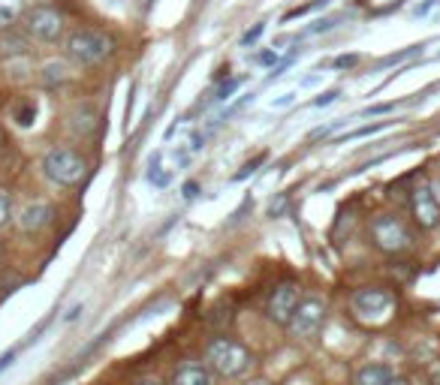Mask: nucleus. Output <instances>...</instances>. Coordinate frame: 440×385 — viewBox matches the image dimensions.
<instances>
[{
  "label": "nucleus",
  "instance_id": "obj_34",
  "mask_svg": "<svg viewBox=\"0 0 440 385\" xmlns=\"http://www.w3.org/2000/svg\"><path fill=\"white\" fill-rule=\"evenodd\" d=\"M82 310H85V307H82V304H76V307H73V310H69V313H67V316H64V319H67V322H76V319H78V313H82Z\"/></svg>",
  "mask_w": 440,
  "mask_h": 385
},
{
  "label": "nucleus",
  "instance_id": "obj_18",
  "mask_svg": "<svg viewBox=\"0 0 440 385\" xmlns=\"http://www.w3.org/2000/svg\"><path fill=\"white\" fill-rule=\"evenodd\" d=\"M329 4V0H311V4H305V6H296V9H289V13L284 15V22H293V18L298 15H308V13H314V9H323Z\"/></svg>",
  "mask_w": 440,
  "mask_h": 385
},
{
  "label": "nucleus",
  "instance_id": "obj_6",
  "mask_svg": "<svg viewBox=\"0 0 440 385\" xmlns=\"http://www.w3.org/2000/svg\"><path fill=\"white\" fill-rule=\"evenodd\" d=\"M326 301L317 298V295H308L298 301V307L293 313V319H289V331L296 334V337H305V340H314L319 331L326 326Z\"/></svg>",
  "mask_w": 440,
  "mask_h": 385
},
{
  "label": "nucleus",
  "instance_id": "obj_37",
  "mask_svg": "<svg viewBox=\"0 0 440 385\" xmlns=\"http://www.w3.org/2000/svg\"><path fill=\"white\" fill-rule=\"evenodd\" d=\"M389 385H410V382H407L404 377H395V379H392V382H389Z\"/></svg>",
  "mask_w": 440,
  "mask_h": 385
},
{
  "label": "nucleus",
  "instance_id": "obj_1",
  "mask_svg": "<svg viewBox=\"0 0 440 385\" xmlns=\"http://www.w3.org/2000/svg\"><path fill=\"white\" fill-rule=\"evenodd\" d=\"M205 361H208V370L217 373V377H224V379H242L245 373L251 370L254 356L238 340L217 337V340L208 343Z\"/></svg>",
  "mask_w": 440,
  "mask_h": 385
},
{
  "label": "nucleus",
  "instance_id": "obj_21",
  "mask_svg": "<svg viewBox=\"0 0 440 385\" xmlns=\"http://www.w3.org/2000/svg\"><path fill=\"white\" fill-rule=\"evenodd\" d=\"M0 46H4V52H9V55H22L25 48H27L25 39H15V36H13V39H4Z\"/></svg>",
  "mask_w": 440,
  "mask_h": 385
},
{
  "label": "nucleus",
  "instance_id": "obj_2",
  "mask_svg": "<svg viewBox=\"0 0 440 385\" xmlns=\"http://www.w3.org/2000/svg\"><path fill=\"white\" fill-rule=\"evenodd\" d=\"M371 241L377 250L389 253V256H398V253H407L413 247V232L404 226L401 217L395 214H377L371 220Z\"/></svg>",
  "mask_w": 440,
  "mask_h": 385
},
{
  "label": "nucleus",
  "instance_id": "obj_39",
  "mask_svg": "<svg viewBox=\"0 0 440 385\" xmlns=\"http://www.w3.org/2000/svg\"><path fill=\"white\" fill-rule=\"evenodd\" d=\"M432 385H440V368L432 373Z\"/></svg>",
  "mask_w": 440,
  "mask_h": 385
},
{
  "label": "nucleus",
  "instance_id": "obj_23",
  "mask_svg": "<svg viewBox=\"0 0 440 385\" xmlns=\"http://www.w3.org/2000/svg\"><path fill=\"white\" fill-rule=\"evenodd\" d=\"M263 160H266V154H259L256 160H251V163H245V166H242V172H238V175H235V181H245L247 175H254V172H256V166L263 163Z\"/></svg>",
  "mask_w": 440,
  "mask_h": 385
},
{
  "label": "nucleus",
  "instance_id": "obj_16",
  "mask_svg": "<svg viewBox=\"0 0 440 385\" xmlns=\"http://www.w3.org/2000/svg\"><path fill=\"white\" fill-rule=\"evenodd\" d=\"M148 181H151L157 190H166L169 184H172V172L160 166V154L151 157V163H148Z\"/></svg>",
  "mask_w": 440,
  "mask_h": 385
},
{
  "label": "nucleus",
  "instance_id": "obj_24",
  "mask_svg": "<svg viewBox=\"0 0 440 385\" xmlns=\"http://www.w3.org/2000/svg\"><path fill=\"white\" fill-rule=\"evenodd\" d=\"M338 97H341V90H326V94H319V97L314 99V106H317V108H323V106H332Z\"/></svg>",
  "mask_w": 440,
  "mask_h": 385
},
{
  "label": "nucleus",
  "instance_id": "obj_33",
  "mask_svg": "<svg viewBox=\"0 0 440 385\" xmlns=\"http://www.w3.org/2000/svg\"><path fill=\"white\" fill-rule=\"evenodd\" d=\"M256 60H259V64H275V60H277V52H263Z\"/></svg>",
  "mask_w": 440,
  "mask_h": 385
},
{
  "label": "nucleus",
  "instance_id": "obj_13",
  "mask_svg": "<svg viewBox=\"0 0 440 385\" xmlns=\"http://www.w3.org/2000/svg\"><path fill=\"white\" fill-rule=\"evenodd\" d=\"M395 379V370L389 368V364H365V368H359L356 373V385H389Z\"/></svg>",
  "mask_w": 440,
  "mask_h": 385
},
{
  "label": "nucleus",
  "instance_id": "obj_32",
  "mask_svg": "<svg viewBox=\"0 0 440 385\" xmlns=\"http://www.w3.org/2000/svg\"><path fill=\"white\" fill-rule=\"evenodd\" d=\"M434 4H437V0H425V4L416 9V18H419V15H428V13H432V9H434Z\"/></svg>",
  "mask_w": 440,
  "mask_h": 385
},
{
  "label": "nucleus",
  "instance_id": "obj_14",
  "mask_svg": "<svg viewBox=\"0 0 440 385\" xmlns=\"http://www.w3.org/2000/svg\"><path fill=\"white\" fill-rule=\"evenodd\" d=\"M13 120H15V127L31 130L36 124V103L34 99H18L13 106Z\"/></svg>",
  "mask_w": 440,
  "mask_h": 385
},
{
  "label": "nucleus",
  "instance_id": "obj_3",
  "mask_svg": "<svg viewBox=\"0 0 440 385\" xmlns=\"http://www.w3.org/2000/svg\"><path fill=\"white\" fill-rule=\"evenodd\" d=\"M43 172H46V178L55 181L57 187H76L78 181L85 178L88 163L69 148H52L43 157Z\"/></svg>",
  "mask_w": 440,
  "mask_h": 385
},
{
  "label": "nucleus",
  "instance_id": "obj_8",
  "mask_svg": "<svg viewBox=\"0 0 440 385\" xmlns=\"http://www.w3.org/2000/svg\"><path fill=\"white\" fill-rule=\"evenodd\" d=\"M410 208H413V220L419 229H434L440 223V199L428 184H416L413 196H410Z\"/></svg>",
  "mask_w": 440,
  "mask_h": 385
},
{
  "label": "nucleus",
  "instance_id": "obj_17",
  "mask_svg": "<svg viewBox=\"0 0 440 385\" xmlns=\"http://www.w3.org/2000/svg\"><path fill=\"white\" fill-rule=\"evenodd\" d=\"M25 0H0V27H9L22 18Z\"/></svg>",
  "mask_w": 440,
  "mask_h": 385
},
{
  "label": "nucleus",
  "instance_id": "obj_38",
  "mask_svg": "<svg viewBox=\"0 0 440 385\" xmlns=\"http://www.w3.org/2000/svg\"><path fill=\"white\" fill-rule=\"evenodd\" d=\"M136 385H163L160 379H142V382H136Z\"/></svg>",
  "mask_w": 440,
  "mask_h": 385
},
{
  "label": "nucleus",
  "instance_id": "obj_12",
  "mask_svg": "<svg viewBox=\"0 0 440 385\" xmlns=\"http://www.w3.org/2000/svg\"><path fill=\"white\" fill-rule=\"evenodd\" d=\"M69 130L76 136H91L97 130V108L91 103H82L69 111Z\"/></svg>",
  "mask_w": 440,
  "mask_h": 385
},
{
  "label": "nucleus",
  "instance_id": "obj_10",
  "mask_svg": "<svg viewBox=\"0 0 440 385\" xmlns=\"http://www.w3.org/2000/svg\"><path fill=\"white\" fill-rule=\"evenodd\" d=\"M52 217H55V208L48 202H31L18 214V226H22V232H39L52 223Z\"/></svg>",
  "mask_w": 440,
  "mask_h": 385
},
{
  "label": "nucleus",
  "instance_id": "obj_19",
  "mask_svg": "<svg viewBox=\"0 0 440 385\" xmlns=\"http://www.w3.org/2000/svg\"><path fill=\"white\" fill-rule=\"evenodd\" d=\"M9 217H13V196L6 190H0V229L9 223Z\"/></svg>",
  "mask_w": 440,
  "mask_h": 385
},
{
  "label": "nucleus",
  "instance_id": "obj_9",
  "mask_svg": "<svg viewBox=\"0 0 440 385\" xmlns=\"http://www.w3.org/2000/svg\"><path fill=\"white\" fill-rule=\"evenodd\" d=\"M298 286L296 283H281L272 298H268V319L277 322V326H289V319H293V313L298 307Z\"/></svg>",
  "mask_w": 440,
  "mask_h": 385
},
{
  "label": "nucleus",
  "instance_id": "obj_7",
  "mask_svg": "<svg viewBox=\"0 0 440 385\" xmlns=\"http://www.w3.org/2000/svg\"><path fill=\"white\" fill-rule=\"evenodd\" d=\"M25 24H27V34L36 36V39H43V43H55V39L64 34V18L52 6L31 9L27 18H25Z\"/></svg>",
  "mask_w": 440,
  "mask_h": 385
},
{
  "label": "nucleus",
  "instance_id": "obj_4",
  "mask_svg": "<svg viewBox=\"0 0 440 385\" xmlns=\"http://www.w3.org/2000/svg\"><path fill=\"white\" fill-rule=\"evenodd\" d=\"M112 36H106L103 30H91V27H82L76 30V34H69L67 39V52L73 60L78 64H99V60H106L112 55Z\"/></svg>",
  "mask_w": 440,
  "mask_h": 385
},
{
  "label": "nucleus",
  "instance_id": "obj_35",
  "mask_svg": "<svg viewBox=\"0 0 440 385\" xmlns=\"http://www.w3.org/2000/svg\"><path fill=\"white\" fill-rule=\"evenodd\" d=\"M317 82H319V76H308L305 82H302V88H311V85H317Z\"/></svg>",
  "mask_w": 440,
  "mask_h": 385
},
{
  "label": "nucleus",
  "instance_id": "obj_28",
  "mask_svg": "<svg viewBox=\"0 0 440 385\" xmlns=\"http://www.w3.org/2000/svg\"><path fill=\"white\" fill-rule=\"evenodd\" d=\"M386 124H371V127H359L356 133H350L347 139H359V136H371V133H377V130H383Z\"/></svg>",
  "mask_w": 440,
  "mask_h": 385
},
{
  "label": "nucleus",
  "instance_id": "obj_31",
  "mask_svg": "<svg viewBox=\"0 0 440 385\" xmlns=\"http://www.w3.org/2000/svg\"><path fill=\"white\" fill-rule=\"evenodd\" d=\"M205 148V136L202 133H193L190 136V150H202Z\"/></svg>",
  "mask_w": 440,
  "mask_h": 385
},
{
  "label": "nucleus",
  "instance_id": "obj_20",
  "mask_svg": "<svg viewBox=\"0 0 440 385\" xmlns=\"http://www.w3.org/2000/svg\"><path fill=\"white\" fill-rule=\"evenodd\" d=\"M242 82H245V78H229V82H224V85H220V90H217V99H229L238 88H242Z\"/></svg>",
  "mask_w": 440,
  "mask_h": 385
},
{
  "label": "nucleus",
  "instance_id": "obj_15",
  "mask_svg": "<svg viewBox=\"0 0 440 385\" xmlns=\"http://www.w3.org/2000/svg\"><path fill=\"white\" fill-rule=\"evenodd\" d=\"M67 78H69V69H67V64H61V60H52V64L43 66V82H46V88L64 85Z\"/></svg>",
  "mask_w": 440,
  "mask_h": 385
},
{
  "label": "nucleus",
  "instance_id": "obj_5",
  "mask_svg": "<svg viewBox=\"0 0 440 385\" xmlns=\"http://www.w3.org/2000/svg\"><path fill=\"white\" fill-rule=\"evenodd\" d=\"M350 307H353L356 319H362V322H383L389 313H392L395 298H392V292H386L380 286H365V289L353 292Z\"/></svg>",
  "mask_w": 440,
  "mask_h": 385
},
{
  "label": "nucleus",
  "instance_id": "obj_40",
  "mask_svg": "<svg viewBox=\"0 0 440 385\" xmlns=\"http://www.w3.org/2000/svg\"><path fill=\"white\" fill-rule=\"evenodd\" d=\"M0 256H4V241H0Z\"/></svg>",
  "mask_w": 440,
  "mask_h": 385
},
{
  "label": "nucleus",
  "instance_id": "obj_26",
  "mask_svg": "<svg viewBox=\"0 0 440 385\" xmlns=\"http://www.w3.org/2000/svg\"><path fill=\"white\" fill-rule=\"evenodd\" d=\"M359 64V57L356 55H341V57H335L332 60V66L335 69H350V66H356Z\"/></svg>",
  "mask_w": 440,
  "mask_h": 385
},
{
  "label": "nucleus",
  "instance_id": "obj_36",
  "mask_svg": "<svg viewBox=\"0 0 440 385\" xmlns=\"http://www.w3.org/2000/svg\"><path fill=\"white\" fill-rule=\"evenodd\" d=\"M389 108H392L389 103H386V106H374V108H371V115H383V111H389Z\"/></svg>",
  "mask_w": 440,
  "mask_h": 385
},
{
  "label": "nucleus",
  "instance_id": "obj_11",
  "mask_svg": "<svg viewBox=\"0 0 440 385\" xmlns=\"http://www.w3.org/2000/svg\"><path fill=\"white\" fill-rule=\"evenodd\" d=\"M172 385H214V377L205 364H196V361H187L175 370V379Z\"/></svg>",
  "mask_w": 440,
  "mask_h": 385
},
{
  "label": "nucleus",
  "instance_id": "obj_25",
  "mask_svg": "<svg viewBox=\"0 0 440 385\" xmlns=\"http://www.w3.org/2000/svg\"><path fill=\"white\" fill-rule=\"evenodd\" d=\"M293 103H296V94H293V90H287V94H281V97L272 99V108H289Z\"/></svg>",
  "mask_w": 440,
  "mask_h": 385
},
{
  "label": "nucleus",
  "instance_id": "obj_29",
  "mask_svg": "<svg viewBox=\"0 0 440 385\" xmlns=\"http://www.w3.org/2000/svg\"><path fill=\"white\" fill-rule=\"evenodd\" d=\"M181 192H184V199H196L199 196V184H196V181H187V184L181 187Z\"/></svg>",
  "mask_w": 440,
  "mask_h": 385
},
{
  "label": "nucleus",
  "instance_id": "obj_27",
  "mask_svg": "<svg viewBox=\"0 0 440 385\" xmlns=\"http://www.w3.org/2000/svg\"><path fill=\"white\" fill-rule=\"evenodd\" d=\"M15 356H18V349H9V352H4V356H0V373L13 368V364H15Z\"/></svg>",
  "mask_w": 440,
  "mask_h": 385
},
{
  "label": "nucleus",
  "instance_id": "obj_30",
  "mask_svg": "<svg viewBox=\"0 0 440 385\" xmlns=\"http://www.w3.org/2000/svg\"><path fill=\"white\" fill-rule=\"evenodd\" d=\"M335 24V18H326V22H314L311 27H308V34H319V30H329Z\"/></svg>",
  "mask_w": 440,
  "mask_h": 385
},
{
  "label": "nucleus",
  "instance_id": "obj_22",
  "mask_svg": "<svg viewBox=\"0 0 440 385\" xmlns=\"http://www.w3.org/2000/svg\"><path fill=\"white\" fill-rule=\"evenodd\" d=\"M263 34H266V24H254V27H251V30H247V34L242 36V46H245V48H247V46H254V43H256V39L263 36Z\"/></svg>",
  "mask_w": 440,
  "mask_h": 385
},
{
  "label": "nucleus",
  "instance_id": "obj_41",
  "mask_svg": "<svg viewBox=\"0 0 440 385\" xmlns=\"http://www.w3.org/2000/svg\"><path fill=\"white\" fill-rule=\"evenodd\" d=\"M251 385H268V382H251Z\"/></svg>",
  "mask_w": 440,
  "mask_h": 385
}]
</instances>
